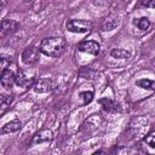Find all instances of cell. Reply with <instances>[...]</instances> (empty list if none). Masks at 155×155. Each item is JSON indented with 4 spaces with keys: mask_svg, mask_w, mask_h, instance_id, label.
Instances as JSON below:
<instances>
[{
    "mask_svg": "<svg viewBox=\"0 0 155 155\" xmlns=\"http://www.w3.org/2000/svg\"><path fill=\"white\" fill-rule=\"evenodd\" d=\"M10 63H11V58H10L8 56L2 54V56H1V69H2V70L7 69V65H10Z\"/></svg>",
    "mask_w": 155,
    "mask_h": 155,
    "instance_id": "ac0fdd59",
    "label": "cell"
},
{
    "mask_svg": "<svg viewBox=\"0 0 155 155\" xmlns=\"http://www.w3.org/2000/svg\"><path fill=\"white\" fill-rule=\"evenodd\" d=\"M39 50L34 46H28L22 53V62L24 64H33L38 61Z\"/></svg>",
    "mask_w": 155,
    "mask_h": 155,
    "instance_id": "5b68a950",
    "label": "cell"
},
{
    "mask_svg": "<svg viewBox=\"0 0 155 155\" xmlns=\"http://www.w3.org/2000/svg\"><path fill=\"white\" fill-rule=\"evenodd\" d=\"M153 63H154V64H155V61H154V62H153Z\"/></svg>",
    "mask_w": 155,
    "mask_h": 155,
    "instance_id": "44dd1931",
    "label": "cell"
},
{
    "mask_svg": "<svg viewBox=\"0 0 155 155\" xmlns=\"http://www.w3.org/2000/svg\"><path fill=\"white\" fill-rule=\"evenodd\" d=\"M0 82H1V86H2V87L8 88V87H11V86L13 85V82H16V75L13 74L12 70L5 69V70H2V73H1Z\"/></svg>",
    "mask_w": 155,
    "mask_h": 155,
    "instance_id": "52a82bcc",
    "label": "cell"
},
{
    "mask_svg": "<svg viewBox=\"0 0 155 155\" xmlns=\"http://www.w3.org/2000/svg\"><path fill=\"white\" fill-rule=\"evenodd\" d=\"M133 24L139 28L140 30H147L149 27H150V21L147 18V17H140V18H137L133 21Z\"/></svg>",
    "mask_w": 155,
    "mask_h": 155,
    "instance_id": "9a60e30c",
    "label": "cell"
},
{
    "mask_svg": "<svg viewBox=\"0 0 155 155\" xmlns=\"http://www.w3.org/2000/svg\"><path fill=\"white\" fill-rule=\"evenodd\" d=\"M12 101H13V97H12V96L2 94V96H1V105H2V108H6L7 105H10Z\"/></svg>",
    "mask_w": 155,
    "mask_h": 155,
    "instance_id": "e0dca14e",
    "label": "cell"
},
{
    "mask_svg": "<svg viewBox=\"0 0 155 155\" xmlns=\"http://www.w3.org/2000/svg\"><path fill=\"white\" fill-rule=\"evenodd\" d=\"M65 46V41L61 36H51L46 38L40 44V51L48 57H58L62 54Z\"/></svg>",
    "mask_w": 155,
    "mask_h": 155,
    "instance_id": "6da1fadb",
    "label": "cell"
},
{
    "mask_svg": "<svg viewBox=\"0 0 155 155\" xmlns=\"http://www.w3.org/2000/svg\"><path fill=\"white\" fill-rule=\"evenodd\" d=\"M140 5L149 8H155V0H140Z\"/></svg>",
    "mask_w": 155,
    "mask_h": 155,
    "instance_id": "ffe728a7",
    "label": "cell"
},
{
    "mask_svg": "<svg viewBox=\"0 0 155 155\" xmlns=\"http://www.w3.org/2000/svg\"><path fill=\"white\" fill-rule=\"evenodd\" d=\"M52 131L50 130H41L40 132H38L34 137H33V140L31 143L33 144H38V143H44V142H48L52 139Z\"/></svg>",
    "mask_w": 155,
    "mask_h": 155,
    "instance_id": "9c48e42d",
    "label": "cell"
},
{
    "mask_svg": "<svg viewBox=\"0 0 155 155\" xmlns=\"http://www.w3.org/2000/svg\"><path fill=\"white\" fill-rule=\"evenodd\" d=\"M78 50L80 52H84V53H88V54H92V56H97L101 51V46L97 41H93V40H88V41H84L81 44L78 45Z\"/></svg>",
    "mask_w": 155,
    "mask_h": 155,
    "instance_id": "277c9868",
    "label": "cell"
},
{
    "mask_svg": "<svg viewBox=\"0 0 155 155\" xmlns=\"http://www.w3.org/2000/svg\"><path fill=\"white\" fill-rule=\"evenodd\" d=\"M110 56L117 59H127L131 57V53L124 48H113L110 51Z\"/></svg>",
    "mask_w": 155,
    "mask_h": 155,
    "instance_id": "4fadbf2b",
    "label": "cell"
},
{
    "mask_svg": "<svg viewBox=\"0 0 155 155\" xmlns=\"http://www.w3.org/2000/svg\"><path fill=\"white\" fill-rule=\"evenodd\" d=\"M65 27L71 33H88L92 29V23L86 19H70Z\"/></svg>",
    "mask_w": 155,
    "mask_h": 155,
    "instance_id": "7a4b0ae2",
    "label": "cell"
},
{
    "mask_svg": "<svg viewBox=\"0 0 155 155\" xmlns=\"http://www.w3.org/2000/svg\"><path fill=\"white\" fill-rule=\"evenodd\" d=\"M36 93H47L56 88V82L50 78H40L33 85Z\"/></svg>",
    "mask_w": 155,
    "mask_h": 155,
    "instance_id": "3957f363",
    "label": "cell"
},
{
    "mask_svg": "<svg viewBox=\"0 0 155 155\" xmlns=\"http://www.w3.org/2000/svg\"><path fill=\"white\" fill-rule=\"evenodd\" d=\"M99 103L103 107V109L107 110V111H110V113L120 111V105L110 98H102V99H99Z\"/></svg>",
    "mask_w": 155,
    "mask_h": 155,
    "instance_id": "30bf717a",
    "label": "cell"
},
{
    "mask_svg": "<svg viewBox=\"0 0 155 155\" xmlns=\"http://www.w3.org/2000/svg\"><path fill=\"white\" fill-rule=\"evenodd\" d=\"M144 142H145V144L149 145L150 148H155V134H149V136H147L145 139H144Z\"/></svg>",
    "mask_w": 155,
    "mask_h": 155,
    "instance_id": "d6986e66",
    "label": "cell"
},
{
    "mask_svg": "<svg viewBox=\"0 0 155 155\" xmlns=\"http://www.w3.org/2000/svg\"><path fill=\"white\" fill-rule=\"evenodd\" d=\"M136 85L144 88V90H148V91H154L155 90V81L154 80H149V79H140V80H137L136 81Z\"/></svg>",
    "mask_w": 155,
    "mask_h": 155,
    "instance_id": "5bb4252c",
    "label": "cell"
},
{
    "mask_svg": "<svg viewBox=\"0 0 155 155\" xmlns=\"http://www.w3.org/2000/svg\"><path fill=\"white\" fill-rule=\"evenodd\" d=\"M22 127V124L19 120H12L10 122H7L6 125L2 126L1 128V133L5 134V133H12V132H17L18 130H21Z\"/></svg>",
    "mask_w": 155,
    "mask_h": 155,
    "instance_id": "7c38bea8",
    "label": "cell"
},
{
    "mask_svg": "<svg viewBox=\"0 0 155 155\" xmlns=\"http://www.w3.org/2000/svg\"><path fill=\"white\" fill-rule=\"evenodd\" d=\"M117 24H119L117 17L110 16V17H108V18H105V19L103 21V23H102V25H101V29H102L103 31H109V30L115 29V28L117 27Z\"/></svg>",
    "mask_w": 155,
    "mask_h": 155,
    "instance_id": "8fae6325",
    "label": "cell"
},
{
    "mask_svg": "<svg viewBox=\"0 0 155 155\" xmlns=\"http://www.w3.org/2000/svg\"><path fill=\"white\" fill-rule=\"evenodd\" d=\"M16 84L21 87H29L31 85H34V79L33 78H29L24 74V71L19 70L17 74H16Z\"/></svg>",
    "mask_w": 155,
    "mask_h": 155,
    "instance_id": "ba28073f",
    "label": "cell"
},
{
    "mask_svg": "<svg viewBox=\"0 0 155 155\" xmlns=\"http://www.w3.org/2000/svg\"><path fill=\"white\" fill-rule=\"evenodd\" d=\"M19 29V23L13 19H4L1 22V35H7L17 31Z\"/></svg>",
    "mask_w": 155,
    "mask_h": 155,
    "instance_id": "8992f818",
    "label": "cell"
},
{
    "mask_svg": "<svg viewBox=\"0 0 155 155\" xmlns=\"http://www.w3.org/2000/svg\"><path fill=\"white\" fill-rule=\"evenodd\" d=\"M80 98L84 101V103L85 104H87V103H90L91 101H92V98H93V92H91V91H84V92H80Z\"/></svg>",
    "mask_w": 155,
    "mask_h": 155,
    "instance_id": "2e32d148",
    "label": "cell"
}]
</instances>
